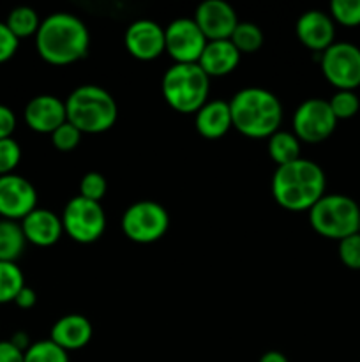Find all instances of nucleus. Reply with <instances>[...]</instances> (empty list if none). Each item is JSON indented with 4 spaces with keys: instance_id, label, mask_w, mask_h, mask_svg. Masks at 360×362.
Segmentation results:
<instances>
[{
    "instance_id": "72a5a7b5",
    "label": "nucleus",
    "mask_w": 360,
    "mask_h": 362,
    "mask_svg": "<svg viewBox=\"0 0 360 362\" xmlns=\"http://www.w3.org/2000/svg\"><path fill=\"white\" fill-rule=\"evenodd\" d=\"M14 129H16V115L9 106L0 105V140L11 138Z\"/></svg>"
},
{
    "instance_id": "ddd939ff",
    "label": "nucleus",
    "mask_w": 360,
    "mask_h": 362,
    "mask_svg": "<svg viewBox=\"0 0 360 362\" xmlns=\"http://www.w3.org/2000/svg\"><path fill=\"white\" fill-rule=\"evenodd\" d=\"M207 41H222L232 37L239 25L235 9L224 0H205L198 6L193 18Z\"/></svg>"
},
{
    "instance_id": "f704fd0d",
    "label": "nucleus",
    "mask_w": 360,
    "mask_h": 362,
    "mask_svg": "<svg viewBox=\"0 0 360 362\" xmlns=\"http://www.w3.org/2000/svg\"><path fill=\"white\" fill-rule=\"evenodd\" d=\"M0 362H25V352L11 341H0Z\"/></svg>"
},
{
    "instance_id": "393cba45",
    "label": "nucleus",
    "mask_w": 360,
    "mask_h": 362,
    "mask_svg": "<svg viewBox=\"0 0 360 362\" xmlns=\"http://www.w3.org/2000/svg\"><path fill=\"white\" fill-rule=\"evenodd\" d=\"M229 41L239 49L240 55L242 53H254L263 45V32L258 25L249 23V21H239Z\"/></svg>"
},
{
    "instance_id": "f03ea898",
    "label": "nucleus",
    "mask_w": 360,
    "mask_h": 362,
    "mask_svg": "<svg viewBox=\"0 0 360 362\" xmlns=\"http://www.w3.org/2000/svg\"><path fill=\"white\" fill-rule=\"evenodd\" d=\"M327 177L320 165L309 159H296L289 165L277 166L272 177V197L286 211H311L325 197Z\"/></svg>"
},
{
    "instance_id": "6ab92c4d",
    "label": "nucleus",
    "mask_w": 360,
    "mask_h": 362,
    "mask_svg": "<svg viewBox=\"0 0 360 362\" xmlns=\"http://www.w3.org/2000/svg\"><path fill=\"white\" fill-rule=\"evenodd\" d=\"M240 62V52L233 46L229 39L222 41H208L201 53L198 66L203 69L208 78L226 76L233 73Z\"/></svg>"
},
{
    "instance_id": "bb28decb",
    "label": "nucleus",
    "mask_w": 360,
    "mask_h": 362,
    "mask_svg": "<svg viewBox=\"0 0 360 362\" xmlns=\"http://www.w3.org/2000/svg\"><path fill=\"white\" fill-rule=\"evenodd\" d=\"M328 105L335 119L348 120L359 113L360 99L355 90H335V94L328 99Z\"/></svg>"
},
{
    "instance_id": "4c0bfd02",
    "label": "nucleus",
    "mask_w": 360,
    "mask_h": 362,
    "mask_svg": "<svg viewBox=\"0 0 360 362\" xmlns=\"http://www.w3.org/2000/svg\"><path fill=\"white\" fill-rule=\"evenodd\" d=\"M260 362H289L286 359L284 354L277 352V350H270V352H265L263 356L260 357Z\"/></svg>"
},
{
    "instance_id": "473e14b6",
    "label": "nucleus",
    "mask_w": 360,
    "mask_h": 362,
    "mask_svg": "<svg viewBox=\"0 0 360 362\" xmlns=\"http://www.w3.org/2000/svg\"><path fill=\"white\" fill-rule=\"evenodd\" d=\"M18 45L20 42H18L16 35L9 30L6 21H0V64L13 59L18 49Z\"/></svg>"
},
{
    "instance_id": "0eeeda50",
    "label": "nucleus",
    "mask_w": 360,
    "mask_h": 362,
    "mask_svg": "<svg viewBox=\"0 0 360 362\" xmlns=\"http://www.w3.org/2000/svg\"><path fill=\"white\" fill-rule=\"evenodd\" d=\"M169 228V216L161 204L141 200L131 205L122 216V232L136 244H152Z\"/></svg>"
},
{
    "instance_id": "2eb2a0df",
    "label": "nucleus",
    "mask_w": 360,
    "mask_h": 362,
    "mask_svg": "<svg viewBox=\"0 0 360 362\" xmlns=\"http://www.w3.org/2000/svg\"><path fill=\"white\" fill-rule=\"evenodd\" d=\"M66 120V101L55 98V95H35L25 106V122L35 133L52 134Z\"/></svg>"
},
{
    "instance_id": "39448f33",
    "label": "nucleus",
    "mask_w": 360,
    "mask_h": 362,
    "mask_svg": "<svg viewBox=\"0 0 360 362\" xmlns=\"http://www.w3.org/2000/svg\"><path fill=\"white\" fill-rule=\"evenodd\" d=\"M162 95L179 113H196L208 101L210 78L198 64H173L162 76Z\"/></svg>"
},
{
    "instance_id": "c756f323",
    "label": "nucleus",
    "mask_w": 360,
    "mask_h": 362,
    "mask_svg": "<svg viewBox=\"0 0 360 362\" xmlns=\"http://www.w3.org/2000/svg\"><path fill=\"white\" fill-rule=\"evenodd\" d=\"M21 161V147L13 138L0 140V177L14 173Z\"/></svg>"
},
{
    "instance_id": "4be33fe9",
    "label": "nucleus",
    "mask_w": 360,
    "mask_h": 362,
    "mask_svg": "<svg viewBox=\"0 0 360 362\" xmlns=\"http://www.w3.org/2000/svg\"><path fill=\"white\" fill-rule=\"evenodd\" d=\"M268 154L277 166L289 165L300 159V141L289 131H281L268 138Z\"/></svg>"
},
{
    "instance_id": "c85d7f7f",
    "label": "nucleus",
    "mask_w": 360,
    "mask_h": 362,
    "mask_svg": "<svg viewBox=\"0 0 360 362\" xmlns=\"http://www.w3.org/2000/svg\"><path fill=\"white\" fill-rule=\"evenodd\" d=\"M106 191H108V182H106V179L101 175V173L88 172L81 177L80 197L87 198V200L90 202H97V204H101Z\"/></svg>"
},
{
    "instance_id": "f257e3e1",
    "label": "nucleus",
    "mask_w": 360,
    "mask_h": 362,
    "mask_svg": "<svg viewBox=\"0 0 360 362\" xmlns=\"http://www.w3.org/2000/svg\"><path fill=\"white\" fill-rule=\"evenodd\" d=\"M90 45V34L83 21L69 13H53L39 25L35 48L39 57L52 66H69L83 59Z\"/></svg>"
},
{
    "instance_id": "9b49d317",
    "label": "nucleus",
    "mask_w": 360,
    "mask_h": 362,
    "mask_svg": "<svg viewBox=\"0 0 360 362\" xmlns=\"http://www.w3.org/2000/svg\"><path fill=\"white\" fill-rule=\"evenodd\" d=\"M164 52L175 60V64H198L208 42L193 18L173 20L164 28Z\"/></svg>"
},
{
    "instance_id": "aec40b11",
    "label": "nucleus",
    "mask_w": 360,
    "mask_h": 362,
    "mask_svg": "<svg viewBox=\"0 0 360 362\" xmlns=\"http://www.w3.org/2000/svg\"><path fill=\"white\" fill-rule=\"evenodd\" d=\"M196 129L207 140H217L224 136L233 127L232 112H229V103L214 99L207 101L196 113Z\"/></svg>"
},
{
    "instance_id": "5701e85b",
    "label": "nucleus",
    "mask_w": 360,
    "mask_h": 362,
    "mask_svg": "<svg viewBox=\"0 0 360 362\" xmlns=\"http://www.w3.org/2000/svg\"><path fill=\"white\" fill-rule=\"evenodd\" d=\"M6 25L16 35L18 41H20L21 37H30V35L37 34L41 20H39V14L32 7L21 6L11 11L6 20Z\"/></svg>"
},
{
    "instance_id": "58836bf2",
    "label": "nucleus",
    "mask_w": 360,
    "mask_h": 362,
    "mask_svg": "<svg viewBox=\"0 0 360 362\" xmlns=\"http://www.w3.org/2000/svg\"><path fill=\"white\" fill-rule=\"evenodd\" d=\"M359 233H360V223H359Z\"/></svg>"
},
{
    "instance_id": "f8f14e48",
    "label": "nucleus",
    "mask_w": 360,
    "mask_h": 362,
    "mask_svg": "<svg viewBox=\"0 0 360 362\" xmlns=\"http://www.w3.org/2000/svg\"><path fill=\"white\" fill-rule=\"evenodd\" d=\"M37 209V191L25 177L11 173L0 177V218L18 221Z\"/></svg>"
},
{
    "instance_id": "2f4dec72",
    "label": "nucleus",
    "mask_w": 360,
    "mask_h": 362,
    "mask_svg": "<svg viewBox=\"0 0 360 362\" xmlns=\"http://www.w3.org/2000/svg\"><path fill=\"white\" fill-rule=\"evenodd\" d=\"M81 136H83V134H81L73 124H69L66 120L59 129L52 133V144L55 145V148H59V151L69 152L80 145Z\"/></svg>"
},
{
    "instance_id": "f3484780",
    "label": "nucleus",
    "mask_w": 360,
    "mask_h": 362,
    "mask_svg": "<svg viewBox=\"0 0 360 362\" xmlns=\"http://www.w3.org/2000/svg\"><path fill=\"white\" fill-rule=\"evenodd\" d=\"M21 230L27 243L37 247H49L59 243L64 232L62 219L48 209H34L25 219H21Z\"/></svg>"
},
{
    "instance_id": "20e7f679",
    "label": "nucleus",
    "mask_w": 360,
    "mask_h": 362,
    "mask_svg": "<svg viewBox=\"0 0 360 362\" xmlns=\"http://www.w3.org/2000/svg\"><path fill=\"white\" fill-rule=\"evenodd\" d=\"M67 122L81 134H99L112 129L119 108L108 90L99 85H81L74 88L66 101Z\"/></svg>"
},
{
    "instance_id": "4468645a",
    "label": "nucleus",
    "mask_w": 360,
    "mask_h": 362,
    "mask_svg": "<svg viewBox=\"0 0 360 362\" xmlns=\"http://www.w3.org/2000/svg\"><path fill=\"white\" fill-rule=\"evenodd\" d=\"M127 52L138 60H155L166 49L164 28L152 20H138L129 25L124 35Z\"/></svg>"
},
{
    "instance_id": "9d476101",
    "label": "nucleus",
    "mask_w": 360,
    "mask_h": 362,
    "mask_svg": "<svg viewBox=\"0 0 360 362\" xmlns=\"http://www.w3.org/2000/svg\"><path fill=\"white\" fill-rule=\"evenodd\" d=\"M335 126L337 119L325 99H307L293 113V134L299 138V141L321 144L332 136Z\"/></svg>"
},
{
    "instance_id": "a878e982",
    "label": "nucleus",
    "mask_w": 360,
    "mask_h": 362,
    "mask_svg": "<svg viewBox=\"0 0 360 362\" xmlns=\"http://www.w3.org/2000/svg\"><path fill=\"white\" fill-rule=\"evenodd\" d=\"M25 362H69V356L52 339H42L28 346L25 352Z\"/></svg>"
},
{
    "instance_id": "e433bc0d",
    "label": "nucleus",
    "mask_w": 360,
    "mask_h": 362,
    "mask_svg": "<svg viewBox=\"0 0 360 362\" xmlns=\"http://www.w3.org/2000/svg\"><path fill=\"white\" fill-rule=\"evenodd\" d=\"M9 341L13 343L16 349H20L21 352H27L28 346H30V343H28V336L25 334V332H16V334H14Z\"/></svg>"
},
{
    "instance_id": "a211bd4d",
    "label": "nucleus",
    "mask_w": 360,
    "mask_h": 362,
    "mask_svg": "<svg viewBox=\"0 0 360 362\" xmlns=\"http://www.w3.org/2000/svg\"><path fill=\"white\" fill-rule=\"evenodd\" d=\"M92 332L94 331L88 318H85L83 315L71 313L55 322L49 339L66 352H71V350H80L87 346L92 339Z\"/></svg>"
},
{
    "instance_id": "6e6552de",
    "label": "nucleus",
    "mask_w": 360,
    "mask_h": 362,
    "mask_svg": "<svg viewBox=\"0 0 360 362\" xmlns=\"http://www.w3.org/2000/svg\"><path fill=\"white\" fill-rule=\"evenodd\" d=\"M64 232L78 244H92L104 233L106 216L101 204L83 197H74L67 202L62 212Z\"/></svg>"
},
{
    "instance_id": "c9c22d12",
    "label": "nucleus",
    "mask_w": 360,
    "mask_h": 362,
    "mask_svg": "<svg viewBox=\"0 0 360 362\" xmlns=\"http://www.w3.org/2000/svg\"><path fill=\"white\" fill-rule=\"evenodd\" d=\"M35 303H37V296H35L34 290L27 285L20 290V293H18L16 299H14V304H16L18 308H21V310H30V308L35 306Z\"/></svg>"
},
{
    "instance_id": "7c9ffc66",
    "label": "nucleus",
    "mask_w": 360,
    "mask_h": 362,
    "mask_svg": "<svg viewBox=\"0 0 360 362\" xmlns=\"http://www.w3.org/2000/svg\"><path fill=\"white\" fill-rule=\"evenodd\" d=\"M339 258L352 271H360V233L339 240Z\"/></svg>"
},
{
    "instance_id": "dca6fc26",
    "label": "nucleus",
    "mask_w": 360,
    "mask_h": 362,
    "mask_svg": "<svg viewBox=\"0 0 360 362\" xmlns=\"http://www.w3.org/2000/svg\"><path fill=\"white\" fill-rule=\"evenodd\" d=\"M296 37L311 52L323 53L335 42V23L323 11H306L296 21Z\"/></svg>"
},
{
    "instance_id": "b1692460",
    "label": "nucleus",
    "mask_w": 360,
    "mask_h": 362,
    "mask_svg": "<svg viewBox=\"0 0 360 362\" xmlns=\"http://www.w3.org/2000/svg\"><path fill=\"white\" fill-rule=\"evenodd\" d=\"M25 286V276L13 262H0V304L14 303Z\"/></svg>"
},
{
    "instance_id": "412c9836",
    "label": "nucleus",
    "mask_w": 360,
    "mask_h": 362,
    "mask_svg": "<svg viewBox=\"0 0 360 362\" xmlns=\"http://www.w3.org/2000/svg\"><path fill=\"white\" fill-rule=\"evenodd\" d=\"M25 233L21 225L9 219H0V262H13L16 264L25 250Z\"/></svg>"
},
{
    "instance_id": "423d86ee",
    "label": "nucleus",
    "mask_w": 360,
    "mask_h": 362,
    "mask_svg": "<svg viewBox=\"0 0 360 362\" xmlns=\"http://www.w3.org/2000/svg\"><path fill=\"white\" fill-rule=\"evenodd\" d=\"M309 221L321 237L342 240L359 232L360 205L346 194H325L311 207Z\"/></svg>"
},
{
    "instance_id": "7ed1b4c3",
    "label": "nucleus",
    "mask_w": 360,
    "mask_h": 362,
    "mask_svg": "<svg viewBox=\"0 0 360 362\" xmlns=\"http://www.w3.org/2000/svg\"><path fill=\"white\" fill-rule=\"evenodd\" d=\"M233 127L249 138H270L282 122V105L277 95L261 87H247L229 101Z\"/></svg>"
},
{
    "instance_id": "cd10ccee",
    "label": "nucleus",
    "mask_w": 360,
    "mask_h": 362,
    "mask_svg": "<svg viewBox=\"0 0 360 362\" xmlns=\"http://www.w3.org/2000/svg\"><path fill=\"white\" fill-rule=\"evenodd\" d=\"M330 18L342 27H359L360 0H332Z\"/></svg>"
},
{
    "instance_id": "1a4fd4ad",
    "label": "nucleus",
    "mask_w": 360,
    "mask_h": 362,
    "mask_svg": "<svg viewBox=\"0 0 360 362\" xmlns=\"http://www.w3.org/2000/svg\"><path fill=\"white\" fill-rule=\"evenodd\" d=\"M321 73L337 90L360 87V48L352 42H334L321 53Z\"/></svg>"
}]
</instances>
